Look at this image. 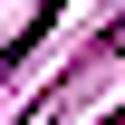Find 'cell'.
<instances>
[{
	"label": "cell",
	"instance_id": "obj_1",
	"mask_svg": "<svg viewBox=\"0 0 125 125\" xmlns=\"http://www.w3.org/2000/svg\"><path fill=\"white\" fill-rule=\"evenodd\" d=\"M48 29H58V0H39V19H29V29H19L10 48H0V87H10V77H19V67H29V58H39V39H48Z\"/></svg>",
	"mask_w": 125,
	"mask_h": 125
},
{
	"label": "cell",
	"instance_id": "obj_2",
	"mask_svg": "<svg viewBox=\"0 0 125 125\" xmlns=\"http://www.w3.org/2000/svg\"><path fill=\"white\" fill-rule=\"evenodd\" d=\"M106 39H125V19H115V29H106Z\"/></svg>",
	"mask_w": 125,
	"mask_h": 125
}]
</instances>
